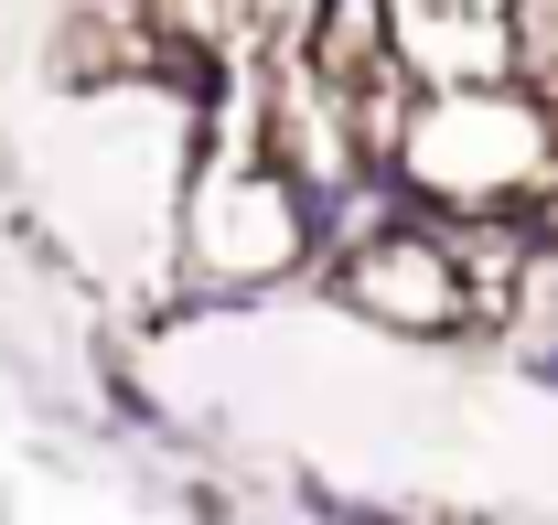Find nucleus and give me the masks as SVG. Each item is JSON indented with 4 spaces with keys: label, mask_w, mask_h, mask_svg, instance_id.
Segmentation results:
<instances>
[{
    "label": "nucleus",
    "mask_w": 558,
    "mask_h": 525,
    "mask_svg": "<svg viewBox=\"0 0 558 525\" xmlns=\"http://www.w3.org/2000/svg\"><path fill=\"white\" fill-rule=\"evenodd\" d=\"M398 172L418 183V204H451L462 225H515V204L548 194V139L494 97H462V108H429L418 130H398Z\"/></svg>",
    "instance_id": "nucleus-1"
},
{
    "label": "nucleus",
    "mask_w": 558,
    "mask_h": 525,
    "mask_svg": "<svg viewBox=\"0 0 558 525\" xmlns=\"http://www.w3.org/2000/svg\"><path fill=\"white\" fill-rule=\"evenodd\" d=\"M194 258H205L215 290H258L301 258V194L290 183H226V194L194 215Z\"/></svg>",
    "instance_id": "nucleus-3"
},
{
    "label": "nucleus",
    "mask_w": 558,
    "mask_h": 525,
    "mask_svg": "<svg viewBox=\"0 0 558 525\" xmlns=\"http://www.w3.org/2000/svg\"><path fill=\"white\" fill-rule=\"evenodd\" d=\"M526 376H537V387H558V343H548V354H537V365H526Z\"/></svg>",
    "instance_id": "nucleus-4"
},
{
    "label": "nucleus",
    "mask_w": 558,
    "mask_h": 525,
    "mask_svg": "<svg viewBox=\"0 0 558 525\" xmlns=\"http://www.w3.org/2000/svg\"><path fill=\"white\" fill-rule=\"evenodd\" d=\"M344 312H365V322H387V332H451V322H473L462 312V279H451V247L429 236V225H376L365 247L344 258Z\"/></svg>",
    "instance_id": "nucleus-2"
}]
</instances>
